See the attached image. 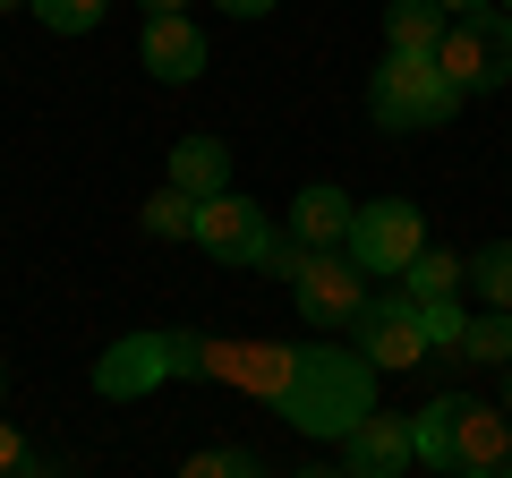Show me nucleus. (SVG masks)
Instances as JSON below:
<instances>
[{"mask_svg":"<svg viewBox=\"0 0 512 478\" xmlns=\"http://www.w3.org/2000/svg\"><path fill=\"white\" fill-rule=\"evenodd\" d=\"M214 9H231V18H265L274 0H214Z\"/></svg>","mask_w":512,"mask_h":478,"instance_id":"obj_22","label":"nucleus"},{"mask_svg":"<svg viewBox=\"0 0 512 478\" xmlns=\"http://www.w3.org/2000/svg\"><path fill=\"white\" fill-rule=\"evenodd\" d=\"M350 333H359V359H367L376 376H402V368H419L427 350H436L427 308H419V299H402V291H393V299H367V316H359Z\"/></svg>","mask_w":512,"mask_h":478,"instance_id":"obj_7","label":"nucleus"},{"mask_svg":"<svg viewBox=\"0 0 512 478\" xmlns=\"http://www.w3.org/2000/svg\"><path fill=\"white\" fill-rule=\"evenodd\" d=\"M444 359H470V368H512V308L461 316V333L444 342Z\"/></svg>","mask_w":512,"mask_h":478,"instance_id":"obj_15","label":"nucleus"},{"mask_svg":"<svg viewBox=\"0 0 512 478\" xmlns=\"http://www.w3.org/2000/svg\"><path fill=\"white\" fill-rule=\"evenodd\" d=\"M197 248L205 257H222V265H265V248H274V222L256 214L248 197H197Z\"/></svg>","mask_w":512,"mask_h":478,"instance_id":"obj_8","label":"nucleus"},{"mask_svg":"<svg viewBox=\"0 0 512 478\" xmlns=\"http://www.w3.org/2000/svg\"><path fill=\"white\" fill-rule=\"evenodd\" d=\"M350 214H359V205H350L342 188L316 180V188H299V197H291V239H299V248H342V239H350Z\"/></svg>","mask_w":512,"mask_h":478,"instance_id":"obj_12","label":"nucleus"},{"mask_svg":"<svg viewBox=\"0 0 512 478\" xmlns=\"http://www.w3.org/2000/svg\"><path fill=\"white\" fill-rule=\"evenodd\" d=\"M504 478H512V470H504Z\"/></svg>","mask_w":512,"mask_h":478,"instance_id":"obj_31","label":"nucleus"},{"mask_svg":"<svg viewBox=\"0 0 512 478\" xmlns=\"http://www.w3.org/2000/svg\"><path fill=\"white\" fill-rule=\"evenodd\" d=\"M495 9H512V0H495Z\"/></svg>","mask_w":512,"mask_h":478,"instance_id":"obj_30","label":"nucleus"},{"mask_svg":"<svg viewBox=\"0 0 512 478\" xmlns=\"http://www.w3.org/2000/svg\"><path fill=\"white\" fill-rule=\"evenodd\" d=\"M504 410H512V376H504Z\"/></svg>","mask_w":512,"mask_h":478,"instance_id":"obj_27","label":"nucleus"},{"mask_svg":"<svg viewBox=\"0 0 512 478\" xmlns=\"http://www.w3.org/2000/svg\"><path fill=\"white\" fill-rule=\"evenodd\" d=\"M171 188L222 197V188H231V146H222V137H180V146H171Z\"/></svg>","mask_w":512,"mask_h":478,"instance_id":"obj_13","label":"nucleus"},{"mask_svg":"<svg viewBox=\"0 0 512 478\" xmlns=\"http://www.w3.org/2000/svg\"><path fill=\"white\" fill-rule=\"evenodd\" d=\"M180 478H265V470H256V453H239V444H205V453L180 461Z\"/></svg>","mask_w":512,"mask_h":478,"instance_id":"obj_20","label":"nucleus"},{"mask_svg":"<svg viewBox=\"0 0 512 478\" xmlns=\"http://www.w3.org/2000/svg\"><path fill=\"white\" fill-rule=\"evenodd\" d=\"M410 436H419V461H436L444 478H453V470H504L512 410L504 402H478V393H436V402L410 419Z\"/></svg>","mask_w":512,"mask_h":478,"instance_id":"obj_2","label":"nucleus"},{"mask_svg":"<svg viewBox=\"0 0 512 478\" xmlns=\"http://www.w3.org/2000/svg\"><path fill=\"white\" fill-rule=\"evenodd\" d=\"M154 385H171V333H128V342H111L94 359V393L103 402H137Z\"/></svg>","mask_w":512,"mask_h":478,"instance_id":"obj_9","label":"nucleus"},{"mask_svg":"<svg viewBox=\"0 0 512 478\" xmlns=\"http://www.w3.org/2000/svg\"><path fill=\"white\" fill-rule=\"evenodd\" d=\"M299 478H350V470H299Z\"/></svg>","mask_w":512,"mask_h":478,"instance_id":"obj_26","label":"nucleus"},{"mask_svg":"<svg viewBox=\"0 0 512 478\" xmlns=\"http://www.w3.org/2000/svg\"><path fill=\"white\" fill-rule=\"evenodd\" d=\"M444 9L436 0H384V52H419V60H436V43H444Z\"/></svg>","mask_w":512,"mask_h":478,"instance_id":"obj_14","label":"nucleus"},{"mask_svg":"<svg viewBox=\"0 0 512 478\" xmlns=\"http://www.w3.org/2000/svg\"><path fill=\"white\" fill-rule=\"evenodd\" d=\"M436 69L453 77L461 94L512 86V9H470V18H453L444 43H436Z\"/></svg>","mask_w":512,"mask_h":478,"instance_id":"obj_4","label":"nucleus"},{"mask_svg":"<svg viewBox=\"0 0 512 478\" xmlns=\"http://www.w3.org/2000/svg\"><path fill=\"white\" fill-rule=\"evenodd\" d=\"M453 478H504V470H453Z\"/></svg>","mask_w":512,"mask_h":478,"instance_id":"obj_25","label":"nucleus"},{"mask_svg":"<svg viewBox=\"0 0 512 478\" xmlns=\"http://www.w3.org/2000/svg\"><path fill=\"white\" fill-rule=\"evenodd\" d=\"M367 410H376V368H367L359 350H342L333 333H325V342H308V359H299V385H291V402H282V419H291L299 436H333V444H342Z\"/></svg>","mask_w":512,"mask_h":478,"instance_id":"obj_1","label":"nucleus"},{"mask_svg":"<svg viewBox=\"0 0 512 478\" xmlns=\"http://www.w3.org/2000/svg\"><path fill=\"white\" fill-rule=\"evenodd\" d=\"M137 9H146V18H171V9H188V0H137Z\"/></svg>","mask_w":512,"mask_h":478,"instance_id":"obj_24","label":"nucleus"},{"mask_svg":"<svg viewBox=\"0 0 512 478\" xmlns=\"http://www.w3.org/2000/svg\"><path fill=\"white\" fill-rule=\"evenodd\" d=\"M367 111H376V129H444L461 111V86L419 52H384L367 77Z\"/></svg>","mask_w":512,"mask_h":478,"instance_id":"obj_3","label":"nucleus"},{"mask_svg":"<svg viewBox=\"0 0 512 478\" xmlns=\"http://www.w3.org/2000/svg\"><path fill=\"white\" fill-rule=\"evenodd\" d=\"M393 291L419 299V308H436V299H461V257H444V248H419V257L393 274Z\"/></svg>","mask_w":512,"mask_h":478,"instance_id":"obj_16","label":"nucleus"},{"mask_svg":"<svg viewBox=\"0 0 512 478\" xmlns=\"http://www.w3.org/2000/svg\"><path fill=\"white\" fill-rule=\"evenodd\" d=\"M0 9H26V0H0Z\"/></svg>","mask_w":512,"mask_h":478,"instance_id":"obj_28","label":"nucleus"},{"mask_svg":"<svg viewBox=\"0 0 512 478\" xmlns=\"http://www.w3.org/2000/svg\"><path fill=\"white\" fill-rule=\"evenodd\" d=\"M367 282H376V274H359L350 248H316V257L291 274V299H299V316H308L316 333H350L367 316V299H376Z\"/></svg>","mask_w":512,"mask_h":478,"instance_id":"obj_5","label":"nucleus"},{"mask_svg":"<svg viewBox=\"0 0 512 478\" xmlns=\"http://www.w3.org/2000/svg\"><path fill=\"white\" fill-rule=\"evenodd\" d=\"M410 461H419V436H410V419H393V410H367L342 436V470L350 478H402Z\"/></svg>","mask_w":512,"mask_h":478,"instance_id":"obj_10","label":"nucleus"},{"mask_svg":"<svg viewBox=\"0 0 512 478\" xmlns=\"http://www.w3.org/2000/svg\"><path fill=\"white\" fill-rule=\"evenodd\" d=\"M461 291H478L487 308H512V239H487L478 257H461Z\"/></svg>","mask_w":512,"mask_h":478,"instance_id":"obj_17","label":"nucleus"},{"mask_svg":"<svg viewBox=\"0 0 512 478\" xmlns=\"http://www.w3.org/2000/svg\"><path fill=\"white\" fill-rule=\"evenodd\" d=\"M350 257H359V274H402L410 257L427 248V214L410 197H376L350 214V239H342Z\"/></svg>","mask_w":512,"mask_h":478,"instance_id":"obj_6","label":"nucleus"},{"mask_svg":"<svg viewBox=\"0 0 512 478\" xmlns=\"http://www.w3.org/2000/svg\"><path fill=\"white\" fill-rule=\"evenodd\" d=\"M26 9H35V18L52 26V35H94L111 0H26Z\"/></svg>","mask_w":512,"mask_h":478,"instance_id":"obj_19","label":"nucleus"},{"mask_svg":"<svg viewBox=\"0 0 512 478\" xmlns=\"http://www.w3.org/2000/svg\"><path fill=\"white\" fill-rule=\"evenodd\" d=\"M137 222H146V239H197V197L163 180L146 205H137Z\"/></svg>","mask_w":512,"mask_h":478,"instance_id":"obj_18","label":"nucleus"},{"mask_svg":"<svg viewBox=\"0 0 512 478\" xmlns=\"http://www.w3.org/2000/svg\"><path fill=\"white\" fill-rule=\"evenodd\" d=\"M0 478H52V470H43V453H35L9 419H0Z\"/></svg>","mask_w":512,"mask_h":478,"instance_id":"obj_21","label":"nucleus"},{"mask_svg":"<svg viewBox=\"0 0 512 478\" xmlns=\"http://www.w3.org/2000/svg\"><path fill=\"white\" fill-rule=\"evenodd\" d=\"M137 60H146L163 86H188V77H205V35L188 9H171V18H146V43H137Z\"/></svg>","mask_w":512,"mask_h":478,"instance_id":"obj_11","label":"nucleus"},{"mask_svg":"<svg viewBox=\"0 0 512 478\" xmlns=\"http://www.w3.org/2000/svg\"><path fill=\"white\" fill-rule=\"evenodd\" d=\"M0 393H9V368H0Z\"/></svg>","mask_w":512,"mask_h":478,"instance_id":"obj_29","label":"nucleus"},{"mask_svg":"<svg viewBox=\"0 0 512 478\" xmlns=\"http://www.w3.org/2000/svg\"><path fill=\"white\" fill-rule=\"evenodd\" d=\"M444 18H470V9H495V0H436Z\"/></svg>","mask_w":512,"mask_h":478,"instance_id":"obj_23","label":"nucleus"}]
</instances>
